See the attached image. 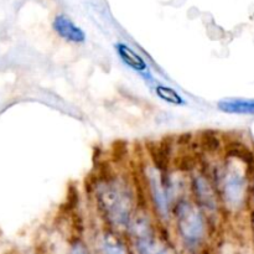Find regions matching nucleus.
<instances>
[{"mask_svg":"<svg viewBox=\"0 0 254 254\" xmlns=\"http://www.w3.org/2000/svg\"><path fill=\"white\" fill-rule=\"evenodd\" d=\"M92 196L102 217L116 228H128L135 212V191L126 175L104 168L92 181Z\"/></svg>","mask_w":254,"mask_h":254,"instance_id":"nucleus-1","label":"nucleus"},{"mask_svg":"<svg viewBox=\"0 0 254 254\" xmlns=\"http://www.w3.org/2000/svg\"><path fill=\"white\" fill-rule=\"evenodd\" d=\"M225 158L222 165L215 168V181L212 183L225 207L230 211H238L247 201L250 169L237 159Z\"/></svg>","mask_w":254,"mask_h":254,"instance_id":"nucleus-2","label":"nucleus"},{"mask_svg":"<svg viewBox=\"0 0 254 254\" xmlns=\"http://www.w3.org/2000/svg\"><path fill=\"white\" fill-rule=\"evenodd\" d=\"M180 237L189 245H198L205 238L206 220L203 211L193 201L183 197L171 208Z\"/></svg>","mask_w":254,"mask_h":254,"instance_id":"nucleus-3","label":"nucleus"},{"mask_svg":"<svg viewBox=\"0 0 254 254\" xmlns=\"http://www.w3.org/2000/svg\"><path fill=\"white\" fill-rule=\"evenodd\" d=\"M141 178L155 215L163 221H169L173 203L169 197L163 174L151 164H144L141 168Z\"/></svg>","mask_w":254,"mask_h":254,"instance_id":"nucleus-4","label":"nucleus"},{"mask_svg":"<svg viewBox=\"0 0 254 254\" xmlns=\"http://www.w3.org/2000/svg\"><path fill=\"white\" fill-rule=\"evenodd\" d=\"M134 245L139 254H155L159 248L153 222L144 210L135 211L128 225Z\"/></svg>","mask_w":254,"mask_h":254,"instance_id":"nucleus-5","label":"nucleus"},{"mask_svg":"<svg viewBox=\"0 0 254 254\" xmlns=\"http://www.w3.org/2000/svg\"><path fill=\"white\" fill-rule=\"evenodd\" d=\"M190 190L192 193L193 202L202 211L215 212L218 208V195L215 185L207 174L198 171L197 169L191 173Z\"/></svg>","mask_w":254,"mask_h":254,"instance_id":"nucleus-6","label":"nucleus"},{"mask_svg":"<svg viewBox=\"0 0 254 254\" xmlns=\"http://www.w3.org/2000/svg\"><path fill=\"white\" fill-rule=\"evenodd\" d=\"M114 51H116L117 56H118V59L121 60L124 66L138 73L148 83H153L155 81L148 61L144 59L143 55L139 54L130 45L126 44L123 41H118L114 44Z\"/></svg>","mask_w":254,"mask_h":254,"instance_id":"nucleus-7","label":"nucleus"},{"mask_svg":"<svg viewBox=\"0 0 254 254\" xmlns=\"http://www.w3.org/2000/svg\"><path fill=\"white\" fill-rule=\"evenodd\" d=\"M176 148V139L164 138L159 141L146 144L145 149L150 158L151 165L158 169L163 175L170 171L174 160V149Z\"/></svg>","mask_w":254,"mask_h":254,"instance_id":"nucleus-8","label":"nucleus"},{"mask_svg":"<svg viewBox=\"0 0 254 254\" xmlns=\"http://www.w3.org/2000/svg\"><path fill=\"white\" fill-rule=\"evenodd\" d=\"M52 30L64 41L69 44H83L86 42V32L73 20L64 14H59L52 20Z\"/></svg>","mask_w":254,"mask_h":254,"instance_id":"nucleus-9","label":"nucleus"},{"mask_svg":"<svg viewBox=\"0 0 254 254\" xmlns=\"http://www.w3.org/2000/svg\"><path fill=\"white\" fill-rule=\"evenodd\" d=\"M217 109L226 114L254 116V98H223L217 102Z\"/></svg>","mask_w":254,"mask_h":254,"instance_id":"nucleus-10","label":"nucleus"},{"mask_svg":"<svg viewBox=\"0 0 254 254\" xmlns=\"http://www.w3.org/2000/svg\"><path fill=\"white\" fill-rule=\"evenodd\" d=\"M151 88H153L156 98H159L161 102L169 104V106H174V107L188 106V101L184 98L183 94H181L178 89L174 88V87L169 86V84L154 81L153 87H151Z\"/></svg>","mask_w":254,"mask_h":254,"instance_id":"nucleus-11","label":"nucleus"},{"mask_svg":"<svg viewBox=\"0 0 254 254\" xmlns=\"http://www.w3.org/2000/svg\"><path fill=\"white\" fill-rule=\"evenodd\" d=\"M195 141L198 150L202 151L206 155L217 154L218 151H220L221 146H222L220 136L212 130L202 131V133L198 135V138L195 139Z\"/></svg>","mask_w":254,"mask_h":254,"instance_id":"nucleus-12","label":"nucleus"},{"mask_svg":"<svg viewBox=\"0 0 254 254\" xmlns=\"http://www.w3.org/2000/svg\"><path fill=\"white\" fill-rule=\"evenodd\" d=\"M102 251L103 254H128L123 242L113 232H106L102 236Z\"/></svg>","mask_w":254,"mask_h":254,"instance_id":"nucleus-13","label":"nucleus"},{"mask_svg":"<svg viewBox=\"0 0 254 254\" xmlns=\"http://www.w3.org/2000/svg\"><path fill=\"white\" fill-rule=\"evenodd\" d=\"M71 254H88L86 250V246L82 242H76L71 248Z\"/></svg>","mask_w":254,"mask_h":254,"instance_id":"nucleus-14","label":"nucleus"},{"mask_svg":"<svg viewBox=\"0 0 254 254\" xmlns=\"http://www.w3.org/2000/svg\"><path fill=\"white\" fill-rule=\"evenodd\" d=\"M155 254H176V253L174 252L173 248L165 247V246H164V247L159 246V248H158V250H156Z\"/></svg>","mask_w":254,"mask_h":254,"instance_id":"nucleus-15","label":"nucleus"},{"mask_svg":"<svg viewBox=\"0 0 254 254\" xmlns=\"http://www.w3.org/2000/svg\"><path fill=\"white\" fill-rule=\"evenodd\" d=\"M253 197H254V185H253Z\"/></svg>","mask_w":254,"mask_h":254,"instance_id":"nucleus-16","label":"nucleus"},{"mask_svg":"<svg viewBox=\"0 0 254 254\" xmlns=\"http://www.w3.org/2000/svg\"><path fill=\"white\" fill-rule=\"evenodd\" d=\"M253 221H254V218H253Z\"/></svg>","mask_w":254,"mask_h":254,"instance_id":"nucleus-17","label":"nucleus"}]
</instances>
